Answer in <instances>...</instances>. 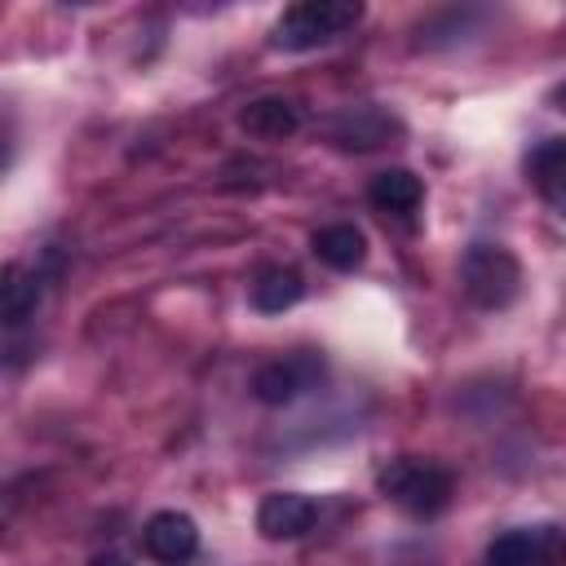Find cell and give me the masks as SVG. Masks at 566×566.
Returning <instances> with one entry per match:
<instances>
[{
    "label": "cell",
    "instance_id": "cell-6",
    "mask_svg": "<svg viewBox=\"0 0 566 566\" xmlns=\"http://www.w3.org/2000/svg\"><path fill=\"white\" fill-rule=\"evenodd\" d=\"M142 548L159 566H186L199 548V526H195V517H186L177 509H164L142 526Z\"/></svg>",
    "mask_w": 566,
    "mask_h": 566
},
{
    "label": "cell",
    "instance_id": "cell-7",
    "mask_svg": "<svg viewBox=\"0 0 566 566\" xmlns=\"http://www.w3.org/2000/svg\"><path fill=\"white\" fill-rule=\"evenodd\" d=\"M318 522V504L301 491H274L256 509V531L265 539H296Z\"/></svg>",
    "mask_w": 566,
    "mask_h": 566
},
{
    "label": "cell",
    "instance_id": "cell-2",
    "mask_svg": "<svg viewBox=\"0 0 566 566\" xmlns=\"http://www.w3.org/2000/svg\"><path fill=\"white\" fill-rule=\"evenodd\" d=\"M363 18V4L354 0H301L292 9H283V18L274 22V44L279 49H318L332 44L336 35H345L354 22Z\"/></svg>",
    "mask_w": 566,
    "mask_h": 566
},
{
    "label": "cell",
    "instance_id": "cell-10",
    "mask_svg": "<svg viewBox=\"0 0 566 566\" xmlns=\"http://www.w3.org/2000/svg\"><path fill=\"white\" fill-rule=\"evenodd\" d=\"M367 199H371V208H380V212L407 217V212H416V208H420L424 186H420V177H416L411 168H385V172H376V177H371Z\"/></svg>",
    "mask_w": 566,
    "mask_h": 566
},
{
    "label": "cell",
    "instance_id": "cell-17",
    "mask_svg": "<svg viewBox=\"0 0 566 566\" xmlns=\"http://www.w3.org/2000/svg\"><path fill=\"white\" fill-rule=\"evenodd\" d=\"M548 102H553V106H557V111H562V115H566V84H557V88H553V93H548Z\"/></svg>",
    "mask_w": 566,
    "mask_h": 566
},
{
    "label": "cell",
    "instance_id": "cell-5",
    "mask_svg": "<svg viewBox=\"0 0 566 566\" xmlns=\"http://www.w3.org/2000/svg\"><path fill=\"white\" fill-rule=\"evenodd\" d=\"M486 566H566V531L557 526L509 531L486 548Z\"/></svg>",
    "mask_w": 566,
    "mask_h": 566
},
{
    "label": "cell",
    "instance_id": "cell-9",
    "mask_svg": "<svg viewBox=\"0 0 566 566\" xmlns=\"http://www.w3.org/2000/svg\"><path fill=\"white\" fill-rule=\"evenodd\" d=\"M239 124L256 142H283V137H292L301 128V111L287 97H256V102L243 106Z\"/></svg>",
    "mask_w": 566,
    "mask_h": 566
},
{
    "label": "cell",
    "instance_id": "cell-3",
    "mask_svg": "<svg viewBox=\"0 0 566 566\" xmlns=\"http://www.w3.org/2000/svg\"><path fill=\"white\" fill-rule=\"evenodd\" d=\"M460 283L473 305L482 310H504L522 292V265L509 248L500 243H473L460 261Z\"/></svg>",
    "mask_w": 566,
    "mask_h": 566
},
{
    "label": "cell",
    "instance_id": "cell-14",
    "mask_svg": "<svg viewBox=\"0 0 566 566\" xmlns=\"http://www.w3.org/2000/svg\"><path fill=\"white\" fill-rule=\"evenodd\" d=\"M526 172H531V181H535L539 190L566 181V137H548V142H539V146L531 150V159H526Z\"/></svg>",
    "mask_w": 566,
    "mask_h": 566
},
{
    "label": "cell",
    "instance_id": "cell-8",
    "mask_svg": "<svg viewBox=\"0 0 566 566\" xmlns=\"http://www.w3.org/2000/svg\"><path fill=\"white\" fill-rule=\"evenodd\" d=\"M398 133V124L376 106H354L332 124V142L345 150H376Z\"/></svg>",
    "mask_w": 566,
    "mask_h": 566
},
{
    "label": "cell",
    "instance_id": "cell-12",
    "mask_svg": "<svg viewBox=\"0 0 566 566\" xmlns=\"http://www.w3.org/2000/svg\"><path fill=\"white\" fill-rule=\"evenodd\" d=\"M314 252H318V261L332 265V270H358L363 256H367V239H363L358 226L336 221V226H323V230L314 234Z\"/></svg>",
    "mask_w": 566,
    "mask_h": 566
},
{
    "label": "cell",
    "instance_id": "cell-13",
    "mask_svg": "<svg viewBox=\"0 0 566 566\" xmlns=\"http://www.w3.org/2000/svg\"><path fill=\"white\" fill-rule=\"evenodd\" d=\"M40 305V279L31 270H22L18 261L4 265V283H0V318L9 327H22Z\"/></svg>",
    "mask_w": 566,
    "mask_h": 566
},
{
    "label": "cell",
    "instance_id": "cell-1",
    "mask_svg": "<svg viewBox=\"0 0 566 566\" xmlns=\"http://www.w3.org/2000/svg\"><path fill=\"white\" fill-rule=\"evenodd\" d=\"M380 491L411 517H438L455 495V478L438 460L398 455L380 469Z\"/></svg>",
    "mask_w": 566,
    "mask_h": 566
},
{
    "label": "cell",
    "instance_id": "cell-11",
    "mask_svg": "<svg viewBox=\"0 0 566 566\" xmlns=\"http://www.w3.org/2000/svg\"><path fill=\"white\" fill-rule=\"evenodd\" d=\"M301 292H305V283H301V274H296L292 265H265V270L252 279V305H256L261 314H283V310H292V305L301 301Z\"/></svg>",
    "mask_w": 566,
    "mask_h": 566
},
{
    "label": "cell",
    "instance_id": "cell-16",
    "mask_svg": "<svg viewBox=\"0 0 566 566\" xmlns=\"http://www.w3.org/2000/svg\"><path fill=\"white\" fill-rule=\"evenodd\" d=\"M88 566H133V562H128L124 553H115V548H111V553H97Z\"/></svg>",
    "mask_w": 566,
    "mask_h": 566
},
{
    "label": "cell",
    "instance_id": "cell-15",
    "mask_svg": "<svg viewBox=\"0 0 566 566\" xmlns=\"http://www.w3.org/2000/svg\"><path fill=\"white\" fill-rule=\"evenodd\" d=\"M544 199H548V203H553V208H557V212L566 217V181H557V186H548V190H544Z\"/></svg>",
    "mask_w": 566,
    "mask_h": 566
},
{
    "label": "cell",
    "instance_id": "cell-4",
    "mask_svg": "<svg viewBox=\"0 0 566 566\" xmlns=\"http://www.w3.org/2000/svg\"><path fill=\"white\" fill-rule=\"evenodd\" d=\"M318 380H323V363L314 354H283V358L256 367L252 394L265 407H283V402H296L301 394H310Z\"/></svg>",
    "mask_w": 566,
    "mask_h": 566
}]
</instances>
